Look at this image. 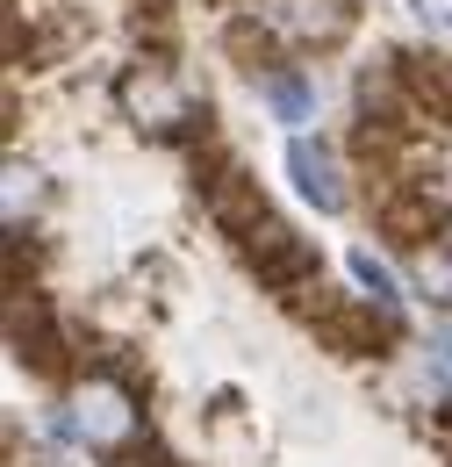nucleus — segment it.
<instances>
[{
    "instance_id": "obj_10",
    "label": "nucleus",
    "mask_w": 452,
    "mask_h": 467,
    "mask_svg": "<svg viewBox=\"0 0 452 467\" xmlns=\"http://www.w3.org/2000/svg\"><path fill=\"white\" fill-rule=\"evenodd\" d=\"M44 202V173L29 159H7V231H29V209Z\"/></svg>"
},
{
    "instance_id": "obj_12",
    "label": "nucleus",
    "mask_w": 452,
    "mask_h": 467,
    "mask_svg": "<svg viewBox=\"0 0 452 467\" xmlns=\"http://www.w3.org/2000/svg\"><path fill=\"white\" fill-rule=\"evenodd\" d=\"M108 467H187L172 446H159V439H129L122 453H108Z\"/></svg>"
},
{
    "instance_id": "obj_3",
    "label": "nucleus",
    "mask_w": 452,
    "mask_h": 467,
    "mask_svg": "<svg viewBox=\"0 0 452 467\" xmlns=\"http://www.w3.org/2000/svg\"><path fill=\"white\" fill-rule=\"evenodd\" d=\"M194 194H201L209 223H216L230 244H244V237L273 216L266 194H259V173H244V159H230V151H216V144L194 151Z\"/></svg>"
},
{
    "instance_id": "obj_8",
    "label": "nucleus",
    "mask_w": 452,
    "mask_h": 467,
    "mask_svg": "<svg viewBox=\"0 0 452 467\" xmlns=\"http://www.w3.org/2000/svg\"><path fill=\"white\" fill-rule=\"evenodd\" d=\"M409 274H416V288L431 295L438 309H452V209H446V223H438V237L416 244V266Z\"/></svg>"
},
{
    "instance_id": "obj_15",
    "label": "nucleus",
    "mask_w": 452,
    "mask_h": 467,
    "mask_svg": "<svg viewBox=\"0 0 452 467\" xmlns=\"http://www.w3.org/2000/svg\"><path fill=\"white\" fill-rule=\"evenodd\" d=\"M446 22H452V7H446Z\"/></svg>"
},
{
    "instance_id": "obj_5",
    "label": "nucleus",
    "mask_w": 452,
    "mask_h": 467,
    "mask_svg": "<svg viewBox=\"0 0 452 467\" xmlns=\"http://www.w3.org/2000/svg\"><path fill=\"white\" fill-rule=\"evenodd\" d=\"M252 15L287 51H331L352 36V0H252Z\"/></svg>"
},
{
    "instance_id": "obj_7",
    "label": "nucleus",
    "mask_w": 452,
    "mask_h": 467,
    "mask_svg": "<svg viewBox=\"0 0 452 467\" xmlns=\"http://www.w3.org/2000/svg\"><path fill=\"white\" fill-rule=\"evenodd\" d=\"M252 87H259L266 116L287 122V130H302V122L316 116V79H309L302 65H281V72H266V79H252Z\"/></svg>"
},
{
    "instance_id": "obj_1",
    "label": "nucleus",
    "mask_w": 452,
    "mask_h": 467,
    "mask_svg": "<svg viewBox=\"0 0 452 467\" xmlns=\"http://www.w3.org/2000/svg\"><path fill=\"white\" fill-rule=\"evenodd\" d=\"M115 101H122V116L137 122L144 137H159L172 151H209V144H216L209 101H194V94L172 79L166 58H129L115 72Z\"/></svg>"
},
{
    "instance_id": "obj_6",
    "label": "nucleus",
    "mask_w": 452,
    "mask_h": 467,
    "mask_svg": "<svg viewBox=\"0 0 452 467\" xmlns=\"http://www.w3.org/2000/svg\"><path fill=\"white\" fill-rule=\"evenodd\" d=\"M287 173H294V194L302 202H316L324 216H338L344 202H352V180H344V159L331 137H309V130H294V144H287Z\"/></svg>"
},
{
    "instance_id": "obj_9",
    "label": "nucleus",
    "mask_w": 452,
    "mask_h": 467,
    "mask_svg": "<svg viewBox=\"0 0 452 467\" xmlns=\"http://www.w3.org/2000/svg\"><path fill=\"white\" fill-rule=\"evenodd\" d=\"M352 281H359V295H366L381 317H396V324H402V288H396V274H388V259H374V244L352 252Z\"/></svg>"
},
{
    "instance_id": "obj_11",
    "label": "nucleus",
    "mask_w": 452,
    "mask_h": 467,
    "mask_svg": "<svg viewBox=\"0 0 452 467\" xmlns=\"http://www.w3.org/2000/svg\"><path fill=\"white\" fill-rule=\"evenodd\" d=\"M416 187H424L431 202H446V209H452V130L438 137V144H431V159H424V173H416Z\"/></svg>"
},
{
    "instance_id": "obj_13",
    "label": "nucleus",
    "mask_w": 452,
    "mask_h": 467,
    "mask_svg": "<svg viewBox=\"0 0 452 467\" xmlns=\"http://www.w3.org/2000/svg\"><path fill=\"white\" fill-rule=\"evenodd\" d=\"M424 431H431V446L452 461V389L446 396H431V417H424Z\"/></svg>"
},
{
    "instance_id": "obj_14",
    "label": "nucleus",
    "mask_w": 452,
    "mask_h": 467,
    "mask_svg": "<svg viewBox=\"0 0 452 467\" xmlns=\"http://www.w3.org/2000/svg\"><path fill=\"white\" fill-rule=\"evenodd\" d=\"M424 359H431V367H446V374H452V331H431V338H424Z\"/></svg>"
},
{
    "instance_id": "obj_4",
    "label": "nucleus",
    "mask_w": 452,
    "mask_h": 467,
    "mask_svg": "<svg viewBox=\"0 0 452 467\" xmlns=\"http://www.w3.org/2000/svg\"><path fill=\"white\" fill-rule=\"evenodd\" d=\"M7 346H15V367H29V374L51 381V389H65V381L79 374V346L65 338V324L44 309V295H29V317L7 302Z\"/></svg>"
},
{
    "instance_id": "obj_2",
    "label": "nucleus",
    "mask_w": 452,
    "mask_h": 467,
    "mask_svg": "<svg viewBox=\"0 0 452 467\" xmlns=\"http://www.w3.org/2000/svg\"><path fill=\"white\" fill-rule=\"evenodd\" d=\"M237 252H244L252 281L273 295V302H287V309H309V302L324 295V252H316L302 231H287L281 216H266Z\"/></svg>"
}]
</instances>
